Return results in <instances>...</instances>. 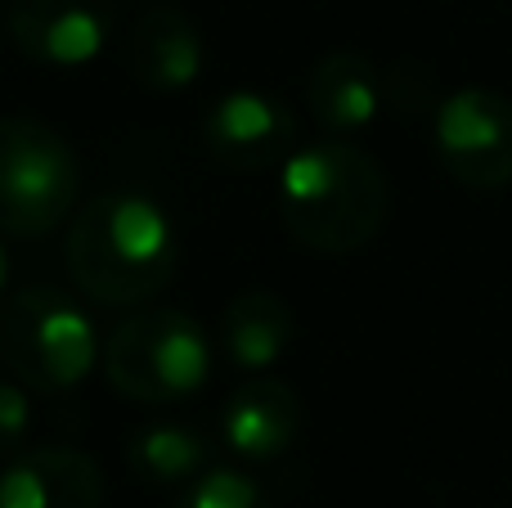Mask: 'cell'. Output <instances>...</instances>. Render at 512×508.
Returning <instances> with one entry per match:
<instances>
[{"label": "cell", "mask_w": 512, "mask_h": 508, "mask_svg": "<svg viewBox=\"0 0 512 508\" xmlns=\"http://www.w3.org/2000/svg\"><path fill=\"white\" fill-rule=\"evenodd\" d=\"M180 234L158 194L113 185L68 216L63 266L81 297L95 306H144L176 279Z\"/></svg>", "instance_id": "6da1fadb"}, {"label": "cell", "mask_w": 512, "mask_h": 508, "mask_svg": "<svg viewBox=\"0 0 512 508\" xmlns=\"http://www.w3.org/2000/svg\"><path fill=\"white\" fill-rule=\"evenodd\" d=\"M391 212L387 171L351 140H315L292 149L279 180L283 230L319 257L369 248Z\"/></svg>", "instance_id": "7a4b0ae2"}, {"label": "cell", "mask_w": 512, "mask_h": 508, "mask_svg": "<svg viewBox=\"0 0 512 508\" xmlns=\"http://www.w3.org/2000/svg\"><path fill=\"white\" fill-rule=\"evenodd\" d=\"M99 329L72 293L27 284L0 302V365L9 378L41 396L72 392L99 365Z\"/></svg>", "instance_id": "3957f363"}, {"label": "cell", "mask_w": 512, "mask_h": 508, "mask_svg": "<svg viewBox=\"0 0 512 508\" xmlns=\"http://www.w3.org/2000/svg\"><path fill=\"white\" fill-rule=\"evenodd\" d=\"M104 378L135 405L189 401L212 378V338L189 311L171 306L126 315L104 342Z\"/></svg>", "instance_id": "277c9868"}, {"label": "cell", "mask_w": 512, "mask_h": 508, "mask_svg": "<svg viewBox=\"0 0 512 508\" xmlns=\"http://www.w3.org/2000/svg\"><path fill=\"white\" fill-rule=\"evenodd\" d=\"M81 194L77 149L41 117H0V234L45 239Z\"/></svg>", "instance_id": "5b68a950"}, {"label": "cell", "mask_w": 512, "mask_h": 508, "mask_svg": "<svg viewBox=\"0 0 512 508\" xmlns=\"http://www.w3.org/2000/svg\"><path fill=\"white\" fill-rule=\"evenodd\" d=\"M432 144L445 176L463 189L512 185V99L486 86H463L445 95L432 113Z\"/></svg>", "instance_id": "8992f818"}, {"label": "cell", "mask_w": 512, "mask_h": 508, "mask_svg": "<svg viewBox=\"0 0 512 508\" xmlns=\"http://www.w3.org/2000/svg\"><path fill=\"white\" fill-rule=\"evenodd\" d=\"M203 149L216 167L239 176L283 167L297 149V117L265 90H230L203 117Z\"/></svg>", "instance_id": "52a82bcc"}, {"label": "cell", "mask_w": 512, "mask_h": 508, "mask_svg": "<svg viewBox=\"0 0 512 508\" xmlns=\"http://www.w3.org/2000/svg\"><path fill=\"white\" fill-rule=\"evenodd\" d=\"M9 41L45 68H86L113 36V0H9Z\"/></svg>", "instance_id": "ba28073f"}, {"label": "cell", "mask_w": 512, "mask_h": 508, "mask_svg": "<svg viewBox=\"0 0 512 508\" xmlns=\"http://www.w3.org/2000/svg\"><path fill=\"white\" fill-rule=\"evenodd\" d=\"M104 473L77 446L18 450L0 473V508H104Z\"/></svg>", "instance_id": "9c48e42d"}, {"label": "cell", "mask_w": 512, "mask_h": 508, "mask_svg": "<svg viewBox=\"0 0 512 508\" xmlns=\"http://www.w3.org/2000/svg\"><path fill=\"white\" fill-rule=\"evenodd\" d=\"M301 432V401L283 378H248L221 410V441L248 464L288 455Z\"/></svg>", "instance_id": "30bf717a"}, {"label": "cell", "mask_w": 512, "mask_h": 508, "mask_svg": "<svg viewBox=\"0 0 512 508\" xmlns=\"http://www.w3.org/2000/svg\"><path fill=\"white\" fill-rule=\"evenodd\" d=\"M203 36L176 5H153L131 32V72L144 90L176 95L203 77Z\"/></svg>", "instance_id": "8fae6325"}, {"label": "cell", "mask_w": 512, "mask_h": 508, "mask_svg": "<svg viewBox=\"0 0 512 508\" xmlns=\"http://www.w3.org/2000/svg\"><path fill=\"white\" fill-rule=\"evenodd\" d=\"M382 99H387L382 95V72L355 50H333L310 68L306 108L333 135H351L369 126L378 117Z\"/></svg>", "instance_id": "7c38bea8"}, {"label": "cell", "mask_w": 512, "mask_h": 508, "mask_svg": "<svg viewBox=\"0 0 512 508\" xmlns=\"http://www.w3.org/2000/svg\"><path fill=\"white\" fill-rule=\"evenodd\" d=\"M292 306L283 302L270 288H248L239 293L221 315V329H216V342H221L225 360L243 374H265L274 360L288 351L292 342Z\"/></svg>", "instance_id": "4fadbf2b"}, {"label": "cell", "mask_w": 512, "mask_h": 508, "mask_svg": "<svg viewBox=\"0 0 512 508\" xmlns=\"http://www.w3.org/2000/svg\"><path fill=\"white\" fill-rule=\"evenodd\" d=\"M126 464L149 486H189L212 468V437L194 423H149L131 432Z\"/></svg>", "instance_id": "5bb4252c"}, {"label": "cell", "mask_w": 512, "mask_h": 508, "mask_svg": "<svg viewBox=\"0 0 512 508\" xmlns=\"http://www.w3.org/2000/svg\"><path fill=\"white\" fill-rule=\"evenodd\" d=\"M176 508H270L265 491L256 486V477L239 473V468L212 464L207 473H198L194 482L180 491Z\"/></svg>", "instance_id": "9a60e30c"}, {"label": "cell", "mask_w": 512, "mask_h": 508, "mask_svg": "<svg viewBox=\"0 0 512 508\" xmlns=\"http://www.w3.org/2000/svg\"><path fill=\"white\" fill-rule=\"evenodd\" d=\"M32 432V401L18 378H0V459H14Z\"/></svg>", "instance_id": "2e32d148"}, {"label": "cell", "mask_w": 512, "mask_h": 508, "mask_svg": "<svg viewBox=\"0 0 512 508\" xmlns=\"http://www.w3.org/2000/svg\"><path fill=\"white\" fill-rule=\"evenodd\" d=\"M5 284H9V257H5V248H0V302H5Z\"/></svg>", "instance_id": "e0dca14e"}]
</instances>
